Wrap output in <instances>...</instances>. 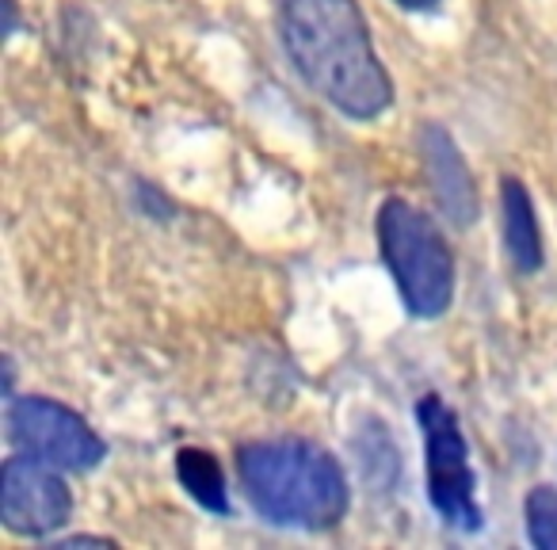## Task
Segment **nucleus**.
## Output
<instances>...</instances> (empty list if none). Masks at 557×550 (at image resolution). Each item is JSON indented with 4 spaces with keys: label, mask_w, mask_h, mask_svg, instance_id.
Returning a JSON list of instances; mask_svg holds the SVG:
<instances>
[{
    "label": "nucleus",
    "mask_w": 557,
    "mask_h": 550,
    "mask_svg": "<svg viewBox=\"0 0 557 550\" xmlns=\"http://www.w3.org/2000/svg\"><path fill=\"white\" fill-rule=\"evenodd\" d=\"M283 42L298 73L344 115L374 119L394 100L356 0H287Z\"/></svg>",
    "instance_id": "1"
},
{
    "label": "nucleus",
    "mask_w": 557,
    "mask_h": 550,
    "mask_svg": "<svg viewBox=\"0 0 557 550\" xmlns=\"http://www.w3.org/2000/svg\"><path fill=\"white\" fill-rule=\"evenodd\" d=\"M240 481L263 520L283 527H333L348 512L336 459L310 440H260L237 451Z\"/></svg>",
    "instance_id": "2"
},
{
    "label": "nucleus",
    "mask_w": 557,
    "mask_h": 550,
    "mask_svg": "<svg viewBox=\"0 0 557 550\" xmlns=\"http://www.w3.org/2000/svg\"><path fill=\"white\" fill-rule=\"evenodd\" d=\"M379 241L409 314L440 318L455 295V260L440 225L412 203L389 199L379 215Z\"/></svg>",
    "instance_id": "3"
},
{
    "label": "nucleus",
    "mask_w": 557,
    "mask_h": 550,
    "mask_svg": "<svg viewBox=\"0 0 557 550\" xmlns=\"http://www.w3.org/2000/svg\"><path fill=\"white\" fill-rule=\"evenodd\" d=\"M420 428H424V470H428V497L435 512L450 527L478 531L481 509H478V481L470 470V448H466L462 425L455 410L443 398H424L417 405Z\"/></svg>",
    "instance_id": "4"
},
{
    "label": "nucleus",
    "mask_w": 557,
    "mask_h": 550,
    "mask_svg": "<svg viewBox=\"0 0 557 550\" xmlns=\"http://www.w3.org/2000/svg\"><path fill=\"white\" fill-rule=\"evenodd\" d=\"M9 436L24 455L62 470H88L103 459V440L73 410L47 398H20L9 410Z\"/></svg>",
    "instance_id": "5"
},
{
    "label": "nucleus",
    "mask_w": 557,
    "mask_h": 550,
    "mask_svg": "<svg viewBox=\"0 0 557 550\" xmlns=\"http://www.w3.org/2000/svg\"><path fill=\"white\" fill-rule=\"evenodd\" d=\"M62 466L42 463L35 455H20L4 463L0 474V520L16 535H50L73 512L70 486L62 481Z\"/></svg>",
    "instance_id": "6"
},
{
    "label": "nucleus",
    "mask_w": 557,
    "mask_h": 550,
    "mask_svg": "<svg viewBox=\"0 0 557 550\" xmlns=\"http://www.w3.org/2000/svg\"><path fill=\"white\" fill-rule=\"evenodd\" d=\"M424 142V169L432 176L435 199H440V210L450 218L455 225H470L478 218V187L470 180V169L458 157L455 142L443 126H428L420 134Z\"/></svg>",
    "instance_id": "7"
},
{
    "label": "nucleus",
    "mask_w": 557,
    "mask_h": 550,
    "mask_svg": "<svg viewBox=\"0 0 557 550\" xmlns=\"http://www.w3.org/2000/svg\"><path fill=\"white\" fill-rule=\"evenodd\" d=\"M504 241H508L511 264L519 271H539L542 268V233L539 218H534L531 195L519 180H504Z\"/></svg>",
    "instance_id": "8"
},
{
    "label": "nucleus",
    "mask_w": 557,
    "mask_h": 550,
    "mask_svg": "<svg viewBox=\"0 0 557 550\" xmlns=\"http://www.w3.org/2000/svg\"><path fill=\"white\" fill-rule=\"evenodd\" d=\"M176 478L184 481V489L210 512H230V497H225V481L218 463L199 448H184L176 455Z\"/></svg>",
    "instance_id": "9"
},
{
    "label": "nucleus",
    "mask_w": 557,
    "mask_h": 550,
    "mask_svg": "<svg viewBox=\"0 0 557 550\" xmlns=\"http://www.w3.org/2000/svg\"><path fill=\"white\" fill-rule=\"evenodd\" d=\"M527 531L542 550H557V489L534 486L527 493Z\"/></svg>",
    "instance_id": "10"
},
{
    "label": "nucleus",
    "mask_w": 557,
    "mask_h": 550,
    "mask_svg": "<svg viewBox=\"0 0 557 550\" xmlns=\"http://www.w3.org/2000/svg\"><path fill=\"white\" fill-rule=\"evenodd\" d=\"M397 4H405V9H435L440 0H397Z\"/></svg>",
    "instance_id": "11"
}]
</instances>
